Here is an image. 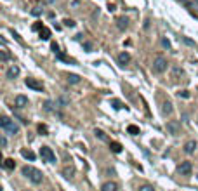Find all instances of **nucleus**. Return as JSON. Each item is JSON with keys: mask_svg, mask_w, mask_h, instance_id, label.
I'll use <instances>...</instances> for the list:
<instances>
[{"mask_svg": "<svg viewBox=\"0 0 198 191\" xmlns=\"http://www.w3.org/2000/svg\"><path fill=\"white\" fill-rule=\"evenodd\" d=\"M116 26H118V30H127L129 28V21H127V18H118L116 19Z\"/></svg>", "mask_w": 198, "mask_h": 191, "instance_id": "ddd939ff", "label": "nucleus"}, {"mask_svg": "<svg viewBox=\"0 0 198 191\" xmlns=\"http://www.w3.org/2000/svg\"><path fill=\"white\" fill-rule=\"evenodd\" d=\"M172 73H174V77H177V75H183V70H181V68H174V70H172Z\"/></svg>", "mask_w": 198, "mask_h": 191, "instance_id": "473e14b6", "label": "nucleus"}, {"mask_svg": "<svg viewBox=\"0 0 198 191\" xmlns=\"http://www.w3.org/2000/svg\"><path fill=\"white\" fill-rule=\"evenodd\" d=\"M40 157L44 158L45 162H49V163H54V162H56V155H54V151L49 146H42L40 148Z\"/></svg>", "mask_w": 198, "mask_h": 191, "instance_id": "20e7f679", "label": "nucleus"}, {"mask_svg": "<svg viewBox=\"0 0 198 191\" xmlns=\"http://www.w3.org/2000/svg\"><path fill=\"white\" fill-rule=\"evenodd\" d=\"M63 174H64V177H66V179H71V177H73V174H75V169H73V167H64Z\"/></svg>", "mask_w": 198, "mask_h": 191, "instance_id": "6ab92c4d", "label": "nucleus"}, {"mask_svg": "<svg viewBox=\"0 0 198 191\" xmlns=\"http://www.w3.org/2000/svg\"><path fill=\"white\" fill-rule=\"evenodd\" d=\"M83 49H85V52H92V44L90 42H83Z\"/></svg>", "mask_w": 198, "mask_h": 191, "instance_id": "bb28decb", "label": "nucleus"}, {"mask_svg": "<svg viewBox=\"0 0 198 191\" xmlns=\"http://www.w3.org/2000/svg\"><path fill=\"white\" fill-rule=\"evenodd\" d=\"M38 132H40L42 135H45L47 134V127H45V125H38Z\"/></svg>", "mask_w": 198, "mask_h": 191, "instance_id": "7c9ffc66", "label": "nucleus"}, {"mask_svg": "<svg viewBox=\"0 0 198 191\" xmlns=\"http://www.w3.org/2000/svg\"><path fill=\"white\" fill-rule=\"evenodd\" d=\"M162 45H163L165 49H170V42H169L167 38H162Z\"/></svg>", "mask_w": 198, "mask_h": 191, "instance_id": "2f4dec72", "label": "nucleus"}, {"mask_svg": "<svg viewBox=\"0 0 198 191\" xmlns=\"http://www.w3.org/2000/svg\"><path fill=\"white\" fill-rule=\"evenodd\" d=\"M21 172H23V176L26 177V179H30L33 184H40L42 179H44L42 172L38 169H35L33 165H24V167L21 169Z\"/></svg>", "mask_w": 198, "mask_h": 191, "instance_id": "f257e3e1", "label": "nucleus"}, {"mask_svg": "<svg viewBox=\"0 0 198 191\" xmlns=\"http://www.w3.org/2000/svg\"><path fill=\"white\" fill-rule=\"evenodd\" d=\"M94 134H96V137H99V139H101V141H106V134H104L103 130L96 129V130H94Z\"/></svg>", "mask_w": 198, "mask_h": 191, "instance_id": "b1692460", "label": "nucleus"}, {"mask_svg": "<svg viewBox=\"0 0 198 191\" xmlns=\"http://www.w3.org/2000/svg\"><path fill=\"white\" fill-rule=\"evenodd\" d=\"M51 49H52L54 54H59V45H57L56 42H52V44H51Z\"/></svg>", "mask_w": 198, "mask_h": 191, "instance_id": "cd10ccee", "label": "nucleus"}, {"mask_svg": "<svg viewBox=\"0 0 198 191\" xmlns=\"http://www.w3.org/2000/svg\"><path fill=\"white\" fill-rule=\"evenodd\" d=\"M24 83H26V87H30V89H33V90H44V83L38 82L37 78H26Z\"/></svg>", "mask_w": 198, "mask_h": 191, "instance_id": "423d86ee", "label": "nucleus"}, {"mask_svg": "<svg viewBox=\"0 0 198 191\" xmlns=\"http://www.w3.org/2000/svg\"><path fill=\"white\" fill-rule=\"evenodd\" d=\"M177 170H179L181 176H190L191 170H193V165H191V162H183V163L177 167Z\"/></svg>", "mask_w": 198, "mask_h": 191, "instance_id": "0eeeda50", "label": "nucleus"}, {"mask_svg": "<svg viewBox=\"0 0 198 191\" xmlns=\"http://www.w3.org/2000/svg\"><path fill=\"white\" fill-rule=\"evenodd\" d=\"M127 132L131 135H137L139 134V127H137V125H129V127H127Z\"/></svg>", "mask_w": 198, "mask_h": 191, "instance_id": "412c9836", "label": "nucleus"}, {"mask_svg": "<svg viewBox=\"0 0 198 191\" xmlns=\"http://www.w3.org/2000/svg\"><path fill=\"white\" fill-rule=\"evenodd\" d=\"M177 96H179V98H184V99H190V90H179V92H177Z\"/></svg>", "mask_w": 198, "mask_h": 191, "instance_id": "393cba45", "label": "nucleus"}, {"mask_svg": "<svg viewBox=\"0 0 198 191\" xmlns=\"http://www.w3.org/2000/svg\"><path fill=\"white\" fill-rule=\"evenodd\" d=\"M196 148H198V144H196V141H188L186 144H184V153L186 155H193L195 151H196Z\"/></svg>", "mask_w": 198, "mask_h": 191, "instance_id": "1a4fd4ad", "label": "nucleus"}, {"mask_svg": "<svg viewBox=\"0 0 198 191\" xmlns=\"http://www.w3.org/2000/svg\"><path fill=\"white\" fill-rule=\"evenodd\" d=\"M167 66H169V63L163 56H157L153 59V71L155 73H163V71H167Z\"/></svg>", "mask_w": 198, "mask_h": 191, "instance_id": "7ed1b4c3", "label": "nucleus"}, {"mask_svg": "<svg viewBox=\"0 0 198 191\" xmlns=\"http://www.w3.org/2000/svg\"><path fill=\"white\" fill-rule=\"evenodd\" d=\"M21 155H23V158H26V160H30V162L35 160V153L30 150H21Z\"/></svg>", "mask_w": 198, "mask_h": 191, "instance_id": "dca6fc26", "label": "nucleus"}, {"mask_svg": "<svg viewBox=\"0 0 198 191\" xmlns=\"http://www.w3.org/2000/svg\"><path fill=\"white\" fill-rule=\"evenodd\" d=\"M101 191H116V184L111 183V181H110V183H104L101 186Z\"/></svg>", "mask_w": 198, "mask_h": 191, "instance_id": "2eb2a0df", "label": "nucleus"}, {"mask_svg": "<svg viewBox=\"0 0 198 191\" xmlns=\"http://www.w3.org/2000/svg\"><path fill=\"white\" fill-rule=\"evenodd\" d=\"M40 38L42 40H49V38H51V30H49V28H44V30L40 31Z\"/></svg>", "mask_w": 198, "mask_h": 191, "instance_id": "aec40b11", "label": "nucleus"}, {"mask_svg": "<svg viewBox=\"0 0 198 191\" xmlns=\"http://www.w3.org/2000/svg\"><path fill=\"white\" fill-rule=\"evenodd\" d=\"M44 109H45V111H49V113H52V111H54L52 101H45V103H44Z\"/></svg>", "mask_w": 198, "mask_h": 191, "instance_id": "4be33fe9", "label": "nucleus"}, {"mask_svg": "<svg viewBox=\"0 0 198 191\" xmlns=\"http://www.w3.org/2000/svg\"><path fill=\"white\" fill-rule=\"evenodd\" d=\"M57 56V59H61V61H66V63H71V64H75V59H70V57H66V56H63V54H56Z\"/></svg>", "mask_w": 198, "mask_h": 191, "instance_id": "5701e85b", "label": "nucleus"}, {"mask_svg": "<svg viewBox=\"0 0 198 191\" xmlns=\"http://www.w3.org/2000/svg\"><path fill=\"white\" fill-rule=\"evenodd\" d=\"M115 9H116V7H115V5H113V4H110V5H108V11H110V12H113V11H115Z\"/></svg>", "mask_w": 198, "mask_h": 191, "instance_id": "4c0bfd02", "label": "nucleus"}, {"mask_svg": "<svg viewBox=\"0 0 198 191\" xmlns=\"http://www.w3.org/2000/svg\"><path fill=\"white\" fill-rule=\"evenodd\" d=\"M0 127H2V130L9 135H14L19 132V127L9 118V116H2V118H0Z\"/></svg>", "mask_w": 198, "mask_h": 191, "instance_id": "f03ea898", "label": "nucleus"}, {"mask_svg": "<svg viewBox=\"0 0 198 191\" xmlns=\"http://www.w3.org/2000/svg\"><path fill=\"white\" fill-rule=\"evenodd\" d=\"M111 104H113V108H115V109H120V108H122V103H120L118 99H113Z\"/></svg>", "mask_w": 198, "mask_h": 191, "instance_id": "c85d7f7f", "label": "nucleus"}, {"mask_svg": "<svg viewBox=\"0 0 198 191\" xmlns=\"http://www.w3.org/2000/svg\"><path fill=\"white\" fill-rule=\"evenodd\" d=\"M110 150H111L113 153H120V151H122V144L116 142V141H111L110 142Z\"/></svg>", "mask_w": 198, "mask_h": 191, "instance_id": "f3484780", "label": "nucleus"}, {"mask_svg": "<svg viewBox=\"0 0 198 191\" xmlns=\"http://www.w3.org/2000/svg\"><path fill=\"white\" fill-rule=\"evenodd\" d=\"M0 57H2V61H7V59H9V54L5 52V49L0 50Z\"/></svg>", "mask_w": 198, "mask_h": 191, "instance_id": "c756f323", "label": "nucleus"}, {"mask_svg": "<svg viewBox=\"0 0 198 191\" xmlns=\"http://www.w3.org/2000/svg\"><path fill=\"white\" fill-rule=\"evenodd\" d=\"M0 144H2V146H7V139H5V135H2V139H0Z\"/></svg>", "mask_w": 198, "mask_h": 191, "instance_id": "72a5a7b5", "label": "nucleus"}, {"mask_svg": "<svg viewBox=\"0 0 198 191\" xmlns=\"http://www.w3.org/2000/svg\"><path fill=\"white\" fill-rule=\"evenodd\" d=\"M18 75H19V66H16V64H12V66L7 70V73H5V77H7L9 80H14Z\"/></svg>", "mask_w": 198, "mask_h": 191, "instance_id": "9b49d317", "label": "nucleus"}, {"mask_svg": "<svg viewBox=\"0 0 198 191\" xmlns=\"http://www.w3.org/2000/svg\"><path fill=\"white\" fill-rule=\"evenodd\" d=\"M139 191H153V188H150V186H142V188H139Z\"/></svg>", "mask_w": 198, "mask_h": 191, "instance_id": "f704fd0d", "label": "nucleus"}, {"mask_svg": "<svg viewBox=\"0 0 198 191\" xmlns=\"http://www.w3.org/2000/svg\"><path fill=\"white\" fill-rule=\"evenodd\" d=\"M14 104H16V108H26L28 106V98L26 96H23V94H19V96H16Z\"/></svg>", "mask_w": 198, "mask_h": 191, "instance_id": "6e6552de", "label": "nucleus"}, {"mask_svg": "<svg viewBox=\"0 0 198 191\" xmlns=\"http://www.w3.org/2000/svg\"><path fill=\"white\" fill-rule=\"evenodd\" d=\"M116 61H118L120 66H125V64H129V61H131V54L129 52H120L118 57H116Z\"/></svg>", "mask_w": 198, "mask_h": 191, "instance_id": "9d476101", "label": "nucleus"}, {"mask_svg": "<svg viewBox=\"0 0 198 191\" xmlns=\"http://www.w3.org/2000/svg\"><path fill=\"white\" fill-rule=\"evenodd\" d=\"M174 111V108H172V103L170 101H163L162 103V115H170V113Z\"/></svg>", "mask_w": 198, "mask_h": 191, "instance_id": "f8f14e48", "label": "nucleus"}, {"mask_svg": "<svg viewBox=\"0 0 198 191\" xmlns=\"http://www.w3.org/2000/svg\"><path fill=\"white\" fill-rule=\"evenodd\" d=\"M183 42H184V44H188V45H195V42H191L190 38H186V37L183 38Z\"/></svg>", "mask_w": 198, "mask_h": 191, "instance_id": "c9c22d12", "label": "nucleus"}, {"mask_svg": "<svg viewBox=\"0 0 198 191\" xmlns=\"http://www.w3.org/2000/svg\"><path fill=\"white\" fill-rule=\"evenodd\" d=\"M165 127H167V132L170 135H179L181 134V122H177V120H169Z\"/></svg>", "mask_w": 198, "mask_h": 191, "instance_id": "39448f33", "label": "nucleus"}, {"mask_svg": "<svg viewBox=\"0 0 198 191\" xmlns=\"http://www.w3.org/2000/svg\"><path fill=\"white\" fill-rule=\"evenodd\" d=\"M64 26H68V28H73L75 26V21H73V19H64Z\"/></svg>", "mask_w": 198, "mask_h": 191, "instance_id": "a878e982", "label": "nucleus"}, {"mask_svg": "<svg viewBox=\"0 0 198 191\" xmlns=\"http://www.w3.org/2000/svg\"><path fill=\"white\" fill-rule=\"evenodd\" d=\"M12 35H14V38H16V40H18V42H19V44H23L21 37H19V35H18V33H14V31H12Z\"/></svg>", "mask_w": 198, "mask_h": 191, "instance_id": "e433bc0d", "label": "nucleus"}, {"mask_svg": "<svg viewBox=\"0 0 198 191\" xmlns=\"http://www.w3.org/2000/svg\"><path fill=\"white\" fill-rule=\"evenodd\" d=\"M66 80H68V83H73V85H75V83H80V77L75 75V73H70Z\"/></svg>", "mask_w": 198, "mask_h": 191, "instance_id": "a211bd4d", "label": "nucleus"}, {"mask_svg": "<svg viewBox=\"0 0 198 191\" xmlns=\"http://www.w3.org/2000/svg\"><path fill=\"white\" fill-rule=\"evenodd\" d=\"M4 169L14 170V169H16V162L12 160V158H5V160H4Z\"/></svg>", "mask_w": 198, "mask_h": 191, "instance_id": "4468645a", "label": "nucleus"}]
</instances>
